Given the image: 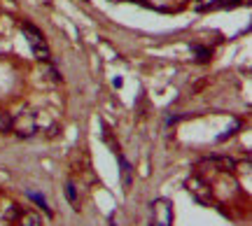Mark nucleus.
<instances>
[{
	"mask_svg": "<svg viewBox=\"0 0 252 226\" xmlns=\"http://www.w3.org/2000/svg\"><path fill=\"white\" fill-rule=\"evenodd\" d=\"M21 30H24V37H26L28 47H31V52H33V56H35L37 61L52 63V52H49V45H47V40L42 37V33L35 26H31V24H21Z\"/></svg>",
	"mask_w": 252,
	"mask_h": 226,
	"instance_id": "1",
	"label": "nucleus"
},
{
	"mask_svg": "<svg viewBox=\"0 0 252 226\" xmlns=\"http://www.w3.org/2000/svg\"><path fill=\"white\" fill-rule=\"evenodd\" d=\"M173 224V205L171 200H154L150 208V226H171Z\"/></svg>",
	"mask_w": 252,
	"mask_h": 226,
	"instance_id": "2",
	"label": "nucleus"
},
{
	"mask_svg": "<svg viewBox=\"0 0 252 226\" xmlns=\"http://www.w3.org/2000/svg\"><path fill=\"white\" fill-rule=\"evenodd\" d=\"M12 131L21 138H28V136H35L37 131V119H35V112L31 110H24L19 117L12 119Z\"/></svg>",
	"mask_w": 252,
	"mask_h": 226,
	"instance_id": "3",
	"label": "nucleus"
},
{
	"mask_svg": "<svg viewBox=\"0 0 252 226\" xmlns=\"http://www.w3.org/2000/svg\"><path fill=\"white\" fill-rule=\"evenodd\" d=\"M19 226H42V219H40V215H37V212H33V210H26V212H21Z\"/></svg>",
	"mask_w": 252,
	"mask_h": 226,
	"instance_id": "4",
	"label": "nucleus"
},
{
	"mask_svg": "<svg viewBox=\"0 0 252 226\" xmlns=\"http://www.w3.org/2000/svg\"><path fill=\"white\" fill-rule=\"evenodd\" d=\"M28 198L33 200V203H35L40 210H45L47 215H54V212H52V208H49V203H47V198L42 196V194H37V191H28Z\"/></svg>",
	"mask_w": 252,
	"mask_h": 226,
	"instance_id": "5",
	"label": "nucleus"
},
{
	"mask_svg": "<svg viewBox=\"0 0 252 226\" xmlns=\"http://www.w3.org/2000/svg\"><path fill=\"white\" fill-rule=\"evenodd\" d=\"M9 131H12V117L0 110V133H9Z\"/></svg>",
	"mask_w": 252,
	"mask_h": 226,
	"instance_id": "6",
	"label": "nucleus"
},
{
	"mask_svg": "<svg viewBox=\"0 0 252 226\" xmlns=\"http://www.w3.org/2000/svg\"><path fill=\"white\" fill-rule=\"evenodd\" d=\"M65 196H68L70 203H77V189H75V184H72V182L65 184Z\"/></svg>",
	"mask_w": 252,
	"mask_h": 226,
	"instance_id": "7",
	"label": "nucleus"
},
{
	"mask_svg": "<svg viewBox=\"0 0 252 226\" xmlns=\"http://www.w3.org/2000/svg\"><path fill=\"white\" fill-rule=\"evenodd\" d=\"M47 75L52 77V80H56V82H61V75H59V70H56L52 63H47Z\"/></svg>",
	"mask_w": 252,
	"mask_h": 226,
	"instance_id": "8",
	"label": "nucleus"
},
{
	"mask_svg": "<svg viewBox=\"0 0 252 226\" xmlns=\"http://www.w3.org/2000/svg\"><path fill=\"white\" fill-rule=\"evenodd\" d=\"M112 2H117V0H112Z\"/></svg>",
	"mask_w": 252,
	"mask_h": 226,
	"instance_id": "9",
	"label": "nucleus"
}]
</instances>
